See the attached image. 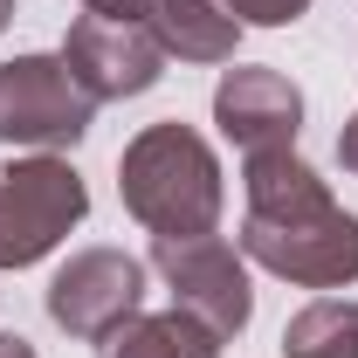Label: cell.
<instances>
[{"label":"cell","mask_w":358,"mask_h":358,"mask_svg":"<svg viewBox=\"0 0 358 358\" xmlns=\"http://www.w3.org/2000/svg\"><path fill=\"white\" fill-rule=\"evenodd\" d=\"M221 7L241 21V28H289V21L310 14V0H221Z\"/></svg>","instance_id":"cell-12"},{"label":"cell","mask_w":358,"mask_h":358,"mask_svg":"<svg viewBox=\"0 0 358 358\" xmlns=\"http://www.w3.org/2000/svg\"><path fill=\"white\" fill-rule=\"evenodd\" d=\"M90 14H103V21H145L152 14V0H83Z\"/></svg>","instance_id":"cell-13"},{"label":"cell","mask_w":358,"mask_h":358,"mask_svg":"<svg viewBox=\"0 0 358 358\" xmlns=\"http://www.w3.org/2000/svg\"><path fill=\"white\" fill-rule=\"evenodd\" d=\"M7 21H14V0H0V28H7Z\"/></svg>","instance_id":"cell-16"},{"label":"cell","mask_w":358,"mask_h":358,"mask_svg":"<svg viewBox=\"0 0 358 358\" xmlns=\"http://www.w3.org/2000/svg\"><path fill=\"white\" fill-rule=\"evenodd\" d=\"M241 255L296 289H345L358 282V214L331 200V186L296 152H248Z\"/></svg>","instance_id":"cell-1"},{"label":"cell","mask_w":358,"mask_h":358,"mask_svg":"<svg viewBox=\"0 0 358 358\" xmlns=\"http://www.w3.org/2000/svg\"><path fill=\"white\" fill-rule=\"evenodd\" d=\"M145 28L179 62H234V42H241V21L221 0H152Z\"/></svg>","instance_id":"cell-9"},{"label":"cell","mask_w":358,"mask_h":358,"mask_svg":"<svg viewBox=\"0 0 358 358\" xmlns=\"http://www.w3.org/2000/svg\"><path fill=\"white\" fill-rule=\"evenodd\" d=\"M338 166H345V173L358 179V110H352V124L338 131Z\"/></svg>","instance_id":"cell-14"},{"label":"cell","mask_w":358,"mask_h":358,"mask_svg":"<svg viewBox=\"0 0 358 358\" xmlns=\"http://www.w3.org/2000/svg\"><path fill=\"white\" fill-rule=\"evenodd\" d=\"M152 268L173 289V310L200 317L214 338H241L255 317L248 289V255L221 234H193V241H152Z\"/></svg>","instance_id":"cell-5"},{"label":"cell","mask_w":358,"mask_h":358,"mask_svg":"<svg viewBox=\"0 0 358 358\" xmlns=\"http://www.w3.org/2000/svg\"><path fill=\"white\" fill-rule=\"evenodd\" d=\"M103 358H221V338L186 310H138L103 338Z\"/></svg>","instance_id":"cell-10"},{"label":"cell","mask_w":358,"mask_h":358,"mask_svg":"<svg viewBox=\"0 0 358 358\" xmlns=\"http://www.w3.org/2000/svg\"><path fill=\"white\" fill-rule=\"evenodd\" d=\"M214 124L241 152H296L303 90L282 69H227L221 90H214Z\"/></svg>","instance_id":"cell-8"},{"label":"cell","mask_w":358,"mask_h":358,"mask_svg":"<svg viewBox=\"0 0 358 358\" xmlns=\"http://www.w3.org/2000/svg\"><path fill=\"white\" fill-rule=\"evenodd\" d=\"M117 193H124V214H131L152 241H193V234H214L227 207L221 186V159L214 145L193 131V124H145L117 159Z\"/></svg>","instance_id":"cell-2"},{"label":"cell","mask_w":358,"mask_h":358,"mask_svg":"<svg viewBox=\"0 0 358 358\" xmlns=\"http://www.w3.org/2000/svg\"><path fill=\"white\" fill-rule=\"evenodd\" d=\"M282 358H358V303L317 296L282 324Z\"/></svg>","instance_id":"cell-11"},{"label":"cell","mask_w":358,"mask_h":358,"mask_svg":"<svg viewBox=\"0 0 358 358\" xmlns=\"http://www.w3.org/2000/svg\"><path fill=\"white\" fill-rule=\"evenodd\" d=\"M62 62L69 76L83 83L90 103H124V96H145V90L166 76V48L145 21H103V14H83L69 21L62 35Z\"/></svg>","instance_id":"cell-7"},{"label":"cell","mask_w":358,"mask_h":358,"mask_svg":"<svg viewBox=\"0 0 358 358\" xmlns=\"http://www.w3.org/2000/svg\"><path fill=\"white\" fill-rule=\"evenodd\" d=\"M0 358H35V345H28L21 331H0Z\"/></svg>","instance_id":"cell-15"},{"label":"cell","mask_w":358,"mask_h":358,"mask_svg":"<svg viewBox=\"0 0 358 358\" xmlns=\"http://www.w3.org/2000/svg\"><path fill=\"white\" fill-rule=\"evenodd\" d=\"M96 103L69 76L62 55H14L0 62V145H28V152H69L83 145Z\"/></svg>","instance_id":"cell-4"},{"label":"cell","mask_w":358,"mask_h":358,"mask_svg":"<svg viewBox=\"0 0 358 358\" xmlns=\"http://www.w3.org/2000/svg\"><path fill=\"white\" fill-rule=\"evenodd\" d=\"M90 186L62 152H35L14 159L0 173V268H28L55 255L69 241V227H83Z\"/></svg>","instance_id":"cell-3"},{"label":"cell","mask_w":358,"mask_h":358,"mask_svg":"<svg viewBox=\"0 0 358 358\" xmlns=\"http://www.w3.org/2000/svg\"><path fill=\"white\" fill-rule=\"evenodd\" d=\"M42 303L55 317V331H69L83 345H103L117 324H131L145 310V262L124 255V248H76L48 275Z\"/></svg>","instance_id":"cell-6"}]
</instances>
